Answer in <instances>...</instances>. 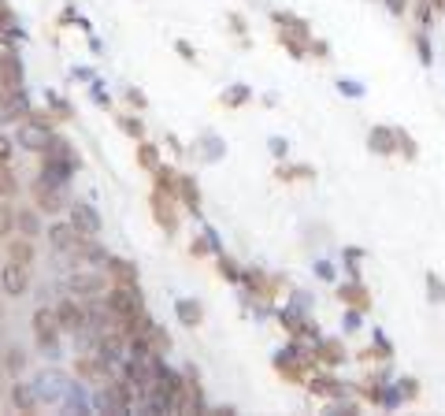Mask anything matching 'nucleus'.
<instances>
[{"instance_id": "21", "label": "nucleus", "mask_w": 445, "mask_h": 416, "mask_svg": "<svg viewBox=\"0 0 445 416\" xmlns=\"http://www.w3.org/2000/svg\"><path fill=\"white\" fill-rule=\"evenodd\" d=\"M11 405H15L19 412H37L34 390H30V386H22V383H11Z\"/></svg>"}, {"instance_id": "18", "label": "nucleus", "mask_w": 445, "mask_h": 416, "mask_svg": "<svg viewBox=\"0 0 445 416\" xmlns=\"http://www.w3.org/2000/svg\"><path fill=\"white\" fill-rule=\"evenodd\" d=\"M78 164H71V160H48L45 156V167H41V178L45 182H52V186H63V182L71 178V171H74Z\"/></svg>"}, {"instance_id": "8", "label": "nucleus", "mask_w": 445, "mask_h": 416, "mask_svg": "<svg viewBox=\"0 0 445 416\" xmlns=\"http://www.w3.org/2000/svg\"><path fill=\"white\" fill-rule=\"evenodd\" d=\"M338 301L349 305V308H360V312H371V294H368V286H364L360 279L338 286Z\"/></svg>"}, {"instance_id": "9", "label": "nucleus", "mask_w": 445, "mask_h": 416, "mask_svg": "<svg viewBox=\"0 0 445 416\" xmlns=\"http://www.w3.org/2000/svg\"><path fill=\"white\" fill-rule=\"evenodd\" d=\"M71 223L82 230L86 238H97V234H100V216L93 212V204H86V201L71 204Z\"/></svg>"}, {"instance_id": "29", "label": "nucleus", "mask_w": 445, "mask_h": 416, "mask_svg": "<svg viewBox=\"0 0 445 416\" xmlns=\"http://www.w3.org/2000/svg\"><path fill=\"white\" fill-rule=\"evenodd\" d=\"M22 368H26V353H22L19 346H8V349H4V372H8V375H19Z\"/></svg>"}, {"instance_id": "33", "label": "nucleus", "mask_w": 445, "mask_h": 416, "mask_svg": "<svg viewBox=\"0 0 445 416\" xmlns=\"http://www.w3.org/2000/svg\"><path fill=\"white\" fill-rule=\"evenodd\" d=\"M15 227L26 234V238H37V234H41V227H37V216H34V212H15Z\"/></svg>"}, {"instance_id": "32", "label": "nucleus", "mask_w": 445, "mask_h": 416, "mask_svg": "<svg viewBox=\"0 0 445 416\" xmlns=\"http://www.w3.org/2000/svg\"><path fill=\"white\" fill-rule=\"evenodd\" d=\"M19 193V178L11 175L8 164H0V197H15Z\"/></svg>"}, {"instance_id": "20", "label": "nucleus", "mask_w": 445, "mask_h": 416, "mask_svg": "<svg viewBox=\"0 0 445 416\" xmlns=\"http://www.w3.org/2000/svg\"><path fill=\"white\" fill-rule=\"evenodd\" d=\"M8 260H15V264H22V268H34V260H37V253H34V245H30V238H15V242H8Z\"/></svg>"}, {"instance_id": "24", "label": "nucleus", "mask_w": 445, "mask_h": 416, "mask_svg": "<svg viewBox=\"0 0 445 416\" xmlns=\"http://www.w3.org/2000/svg\"><path fill=\"white\" fill-rule=\"evenodd\" d=\"M279 182H305V178H316V167L308 164H293V167H279Z\"/></svg>"}, {"instance_id": "27", "label": "nucleus", "mask_w": 445, "mask_h": 416, "mask_svg": "<svg viewBox=\"0 0 445 416\" xmlns=\"http://www.w3.org/2000/svg\"><path fill=\"white\" fill-rule=\"evenodd\" d=\"M412 45H416V52H420V63H423V67H430V63H434V45H430L427 30H416L412 34Z\"/></svg>"}, {"instance_id": "23", "label": "nucleus", "mask_w": 445, "mask_h": 416, "mask_svg": "<svg viewBox=\"0 0 445 416\" xmlns=\"http://www.w3.org/2000/svg\"><path fill=\"white\" fill-rule=\"evenodd\" d=\"M178 193H182V201H186V208H193V216L201 212V190H197V182H190L186 175H178Z\"/></svg>"}, {"instance_id": "37", "label": "nucleus", "mask_w": 445, "mask_h": 416, "mask_svg": "<svg viewBox=\"0 0 445 416\" xmlns=\"http://www.w3.org/2000/svg\"><path fill=\"white\" fill-rule=\"evenodd\" d=\"M219 275L222 279H230V282H238V279H245L241 271H238V264H234L230 256H219Z\"/></svg>"}, {"instance_id": "13", "label": "nucleus", "mask_w": 445, "mask_h": 416, "mask_svg": "<svg viewBox=\"0 0 445 416\" xmlns=\"http://www.w3.org/2000/svg\"><path fill=\"white\" fill-rule=\"evenodd\" d=\"M368 145H371V152H378V156H394V152H397V126H371Z\"/></svg>"}, {"instance_id": "22", "label": "nucleus", "mask_w": 445, "mask_h": 416, "mask_svg": "<svg viewBox=\"0 0 445 416\" xmlns=\"http://www.w3.org/2000/svg\"><path fill=\"white\" fill-rule=\"evenodd\" d=\"M45 156H48V160H71V164H78V156L71 152V141L67 138H48Z\"/></svg>"}, {"instance_id": "2", "label": "nucleus", "mask_w": 445, "mask_h": 416, "mask_svg": "<svg viewBox=\"0 0 445 416\" xmlns=\"http://www.w3.org/2000/svg\"><path fill=\"white\" fill-rule=\"evenodd\" d=\"M274 368H279V375L290 379V383H308V372L316 368V353L305 349L300 342H293V346H286L282 353L274 357Z\"/></svg>"}, {"instance_id": "4", "label": "nucleus", "mask_w": 445, "mask_h": 416, "mask_svg": "<svg viewBox=\"0 0 445 416\" xmlns=\"http://www.w3.org/2000/svg\"><path fill=\"white\" fill-rule=\"evenodd\" d=\"M60 316H56V308H37L34 312V334H37V342L41 346H56V338H60Z\"/></svg>"}, {"instance_id": "40", "label": "nucleus", "mask_w": 445, "mask_h": 416, "mask_svg": "<svg viewBox=\"0 0 445 416\" xmlns=\"http://www.w3.org/2000/svg\"><path fill=\"white\" fill-rule=\"evenodd\" d=\"M360 320H364V312H360V308H349V316H345V331H360V327H364Z\"/></svg>"}, {"instance_id": "43", "label": "nucleus", "mask_w": 445, "mask_h": 416, "mask_svg": "<svg viewBox=\"0 0 445 416\" xmlns=\"http://www.w3.org/2000/svg\"><path fill=\"white\" fill-rule=\"evenodd\" d=\"M386 8H390V15H404V11H409V0H386Z\"/></svg>"}, {"instance_id": "36", "label": "nucleus", "mask_w": 445, "mask_h": 416, "mask_svg": "<svg viewBox=\"0 0 445 416\" xmlns=\"http://www.w3.org/2000/svg\"><path fill=\"white\" fill-rule=\"evenodd\" d=\"M11 230H15V212H11V208L0 201V242H8Z\"/></svg>"}, {"instance_id": "3", "label": "nucleus", "mask_w": 445, "mask_h": 416, "mask_svg": "<svg viewBox=\"0 0 445 416\" xmlns=\"http://www.w3.org/2000/svg\"><path fill=\"white\" fill-rule=\"evenodd\" d=\"M108 308H112L119 320L141 312V294H138V286H119V282H115L112 290H108Z\"/></svg>"}, {"instance_id": "19", "label": "nucleus", "mask_w": 445, "mask_h": 416, "mask_svg": "<svg viewBox=\"0 0 445 416\" xmlns=\"http://www.w3.org/2000/svg\"><path fill=\"white\" fill-rule=\"evenodd\" d=\"M108 271H112V279L119 282V286H138V268L130 264V260H123V256H108Z\"/></svg>"}, {"instance_id": "35", "label": "nucleus", "mask_w": 445, "mask_h": 416, "mask_svg": "<svg viewBox=\"0 0 445 416\" xmlns=\"http://www.w3.org/2000/svg\"><path fill=\"white\" fill-rule=\"evenodd\" d=\"M430 22H434V8H430V0H420V4H416V26L430 30Z\"/></svg>"}, {"instance_id": "30", "label": "nucleus", "mask_w": 445, "mask_h": 416, "mask_svg": "<svg viewBox=\"0 0 445 416\" xmlns=\"http://www.w3.org/2000/svg\"><path fill=\"white\" fill-rule=\"evenodd\" d=\"M201 316H204V308L197 301H178V320L186 323V327H197Z\"/></svg>"}, {"instance_id": "1", "label": "nucleus", "mask_w": 445, "mask_h": 416, "mask_svg": "<svg viewBox=\"0 0 445 416\" xmlns=\"http://www.w3.org/2000/svg\"><path fill=\"white\" fill-rule=\"evenodd\" d=\"M274 26H279V41L282 48L290 52L293 60H305V52L312 45V26L300 19V15H290V11H274Z\"/></svg>"}, {"instance_id": "46", "label": "nucleus", "mask_w": 445, "mask_h": 416, "mask_svg": "<svg viewBox=\"0 0 445 416\" xmlns=\"http://www.w3.org/2000/svg\"><path fill=\"white\" fill-rule=\"evenodd\" d=\"M316 275H319V279H334V264H331V260H319V264H316Z\"/></svg>"}, {"instance_id": "12", "label": "nucleus", "mask_w": 445, "mask_h": 416, "mask_svg": "<svg viewBox=\"0 0 445 416\" xmlns=\"http://www.w3.org/2000/svg\"><path fill=\"white\" fill-rule=\"evenodd\" d=\"M152 216H156V223H160L164 230H178V216H175L171 193H164V190L152 193Z\"/></svg>"}, {"instance_id": "38", "label": "nucleus", "mask_w": 445, "mask_h": 416, "mask_svg": "<svg viewBox=\"0 0 445 416\" xmlns=\"http://www.w3.org/2000/svg\"><path fill=\"white\" fill-rule=\"evenodd\" d=\"M145 342H149V349H152V353H164V349L171 346V338H167V334H164L160 327H152V334L145 338Z\"/></svg>"}, {"instance_id": "50", "label": "nucleus", "mask_w": 445, "mask_h": 416, "mask_svg": "<svg viewBox=\"0 0 445 416\" xmlns=\"http://www.w3.org/2000/svg\"><path fill=\"white\" fill-rule=\"evenodd\" d=\"M126 100H130V104H138V108H145V97H141L138 89H126Z\"/></svg>"}, {"instance_id": "52", "label": "nucleus", "mask_w": 445, "mask_h": 416, "mask_svg": "<svg viewBox=\"0 0 445 416\" xmlns=\"http://www.w3.org/2000/svg\"><path fill=\"white\" fill-rule=\"evenodd\" d=\"M230 22H234V30H238V34H245V19L241 15H230Z\"/></svg>"}, {"instance_id": "11", "label": "nucleus", "mask_w": 445, "mask_h": 416, "mask_svg": "<svg viewBox=\"0 0 445 416\" xmlns=\"http://www.w3.org/2000/svg\"><path fill=\"white\" fill-rule=\"evenodd\" d=\"M305 386L312 390V394H319V398H342L345 394V383L338 379V375H331V372H319V375L312 372Z\"/></svg>"}, {"instance_id": "45", "label": "nucleus", "mask_w": 445, "mask_h": 416, "mask_svg": "<svg viewBox=\"0 0 445 416\" xmlns=\"http://www.w3.org/2000/svg\"><path fill=\"white\" fill-rule=\"evenodd\" d=\"M11 152H15V145H11V141L0 134V164H8V160H11Z\"/></svg>"}, {"instance_id": "16", "label": "nucleus", "mask_w": 445, "mask_h": 416, "mask_svg": "<svg viewBox=\"0 0 445 416\" xmlns=\"http://www.w3.org/2000/svg\"><path fill=\"white\" fill-rule=\"evenodd\" d=\"M0 82L19 89L22 86V63L11 56V48H0Z\"/></svg>"}, {"instance_id": "28", "label": "nucleus", "mask_w": 445, "mask_h": 416, "mask_svg": "<svg viewBox=\"0 0 445 416\" xmlns=\"http://www.w3.org/2000/svg\"><path fill=\"white\" fill-rule=\"evenodd\" d=\"M156 190H164V193H178V171H171V167H156Z\"/></svg>"}, {"instance_id": "6", "label": "nucleus", "mask_w": 445, "mask_h": 416, "mask_svg": "<svg viewBox=\"0 0 445 416\" xmlns=\"http://www.w3.org/2000/svg\"><path fill=\"white\" fill-rule=\"evenodd\" d=\"M312 353H316V364H323V368H338V364L349 357L345 346H342V338H316Z\"/></svg>"}, {"instance_id": "41", "label": "nucleus", "mask_w": 445, "mask_h": 416, "mask_svg": "<svg viewBox=\"0 0 445 416\" xmlns=\"http://www.w3.org/2000/svg\"><path fill=\"white\" fill-rule=\"evenodd\" d=\"M308 52H316V60H331V45H326V41H316V37H312Z\"/></svg>"}, {"instance_id": "10", "label": "nucleus", "mask_w": 445, "mask_h": 416, "mask_svg": "<svg viewBox=\"0 0 445 416\" xmlns=\"http://www.w3.org/2000/svg\"><path fill=\"white\" fill-rule=\"evenodd\" d=\"M34 204L41 208V212H60L67 201H63L60 186H52V182H45V178H37L34 182Z\"/></svg>"}, {"instance_id": "5", "label": "nucleus", "mask_w": 445, "mask_h": 416, "mask_svg": "<svg viewBox=\"0 0 445 416\" xmlns=\"http://www.w3.org/2000/svg\"><path fill=\"white\" fill-rule=\"evenodd\" d=\"M0 286H4V294L22 297L26 286H30V268H22V264H15V260H8L4 271H0Z\"/></svg>"}, {"instance_id": "31", "label": "nucleus", "mask_w": 445, "mask_h": 416, "mask_svg": "<svg viewBox=\"0 0 445 416\" xmlns=\"http://www.w3.org/2000/svg\"><path fill=\"white\" fill-rule=\"evenodd\" d=\"M427 297H430V305H441L445 301V282L438 271H427Z\"/></svg>"}, {"instance_id": "14", "label": "nucleus", "mask_w": 445, "mask_h": 416, "mask_svg": "<svg viewBox=\"0 0 445 416\" xmlns=\"http://www.w3.org/2000/svg\"><path fill=\"white\" fill-rule=\"evenodd\" d=\"M56 316H60V327H63V331H82V327H86V308L74 305L71 297L56 305Z\"/></svg>"}, {"instance_id": "26", "label": "nucleus", "mask_w": 445, "mask_h": 416, "mask_svg": "<svg viewBox=\"0 0 445 416\" xmlns=\"http://www.w3.org/2000/svg\"><path fill=\"white\" fill-rule=\"evenodd\" d=\"M71 290L74 294H100L104 290V279L100 275H71Z\"/></svg>"}, {"instance_id": "51", "label": "nucleus", "mask_w": 445, "mask_h": 416, "mask_svg": "<svg viewBox=\"0 0 445 416\" xmlns=\"http://www.w3.org/2000/svg\"><path fill=\"white\" fill-rule=\"evenodd\" d=\"M175 48H178V52H182V60H193V56H197V52H193V48H190V45H186V41H178V45H175Z\"/></svg>"}, {"instance_id": "44", "label": "nucleus", "mask_w": 445, "mask_h": 416, "mask_svg": "<svg viewBox=\"0 0 445 416\" xmlns=\"http://www.w3.org/2000/svg\"><path fill=\"white\" fill-rule=\"evenodd\" d=\"M123 130H126V134H134V138H141V134H145V126H141V119H123Z\"/></svg>"}, {"instance_id": "34", "label": "nucleus", "mask_w": 445, "mask_h": 416, "mask_svg": "<svg viewBox=\"0 0 445 416\" xmlns=\"http://www.w3.org/2000/svg\"><path fill=\"white\" fill-rule=\"evenodd\" d=\"M397 390L404 401H420V379H412V375H401L397 379Z\"/></svg>"}, {"instance_id": "17", "label": "nucleus", "mask_w": 445, "mask_h": 416, "mask_svg": "<svg viewBox=\"0 0 445 416\" xmlns=\"http://www.w3.org/2000/svg\"><path fill=\"white\" fill-rule=\"evenodd\" d=\"M386 379L383 375H368V379H360L357 383V394H360V401H371V405H383V398H386Z\"/></svg>"}, {"instance_id": "47", "label": "nucleus", "mask_w": 445, "mask_h": 416, "mask_svg": "<svg viewBox=\"0 0 445 416\" xmlns=\"http://www.w3.org/2000/svg\"><path fill=\"white\" fill-rule=\"evenodd\" d=\"M338 86H342V93H349V97H360V93H364V89L352 82V78H345V82H338Z\"/></svg>"}, {"instance_id": "49", "label": "nucleus", "mask_w": 445, "mask_h": 416, "mask_svg": "<svg viewBox=\"0 0 445 416\" xmlns=\"http://www.w3.org/2000/svg\"><path fill=\"white\" fill-rule=\"evenodd\" d=\"M0 30H11V11L0 4Z\"/></svg>"}, {"instance_id": "7", "label": "nucleus", "mask_w": 445, "mask_h": 416, "mask_svg": "<svg viewBox=\"0 0 445 416\" xmlns=\"http://www.w3.org/2000/svg\"><path fill=\"white\" fill-rule=\"evenodd\" d=\"M48 138H52V134H48V123H41V119L22 123V130H19V145L30 149V152H45Z\"/></svg>"}, {"instance_id": "48", "label": "nucleus", "mask_w": 445, "mask_h": 416, "mask_svg": "<svg viewBox=\"0 0 445 416\" xmlns=\"http://www.w3.org/2000/svg\"><path fill=\"white\" fill-rule=\"evenodd\" d=\"M271 152H274V156H286V152H290V145H286L282 138H271Z\"/></svg>"}, {"instance_id": "15", "label": "nucleus", "mask_w": 445, "mask_h": 416, "mask_svg": "<svg viewBox=\"0 0 445 416\" xmlns=\"http://www.w3.org/2000/svg\"><path fill=\"white\" fill-rule=\"evenodd\" d=\"M74 372L82 375V379H93V383H112L108 379V360H104L100 353L97 357H82L74 364Z\"/></svg>"}, {"instance_id": "25", "label": "nucleus", "mask_w": 445, "mask_h": 416, "mask_svg": "<svg viewBox=\"0 0 445 416\" xmlns=\"http://www.w3.org/2000/svg\"><path fill=\"white\" fill-rule=\"evenodd\" d=\"M397 152H401L409 164H412V160H420V145H416V138H412L404 126H397Z\"/></svg>"}, {"instance_id": "42", "label": "nucleus", "mask_w": 445, "mask_h": 416, "mask_svg": "<svg viewBox=\"0 0 445 416\" xmlns=\"http://www.w3.org/2000/svg\"><path fill=\"white\" fill-rule=\"evenodd\" d=\"M222 100H227V104H245V100H248V89H245V86H238V89H230V93L222 97Z\"/></svg>"}, {"instance_id": "39", "label": "nucleus", "mask_w": 445, "mask_h": 416, "mask_svg": "<svg viewBox=\"0 0 445 416\" xmlns=\"http://www.w3.org/2000/svg\"><path fill=\"white\" fill-rule=\"evenodd\" d=\"M138 164L141 167H152V171H156V145H141L138 149Z\"/></svg>"}]
</instances>
